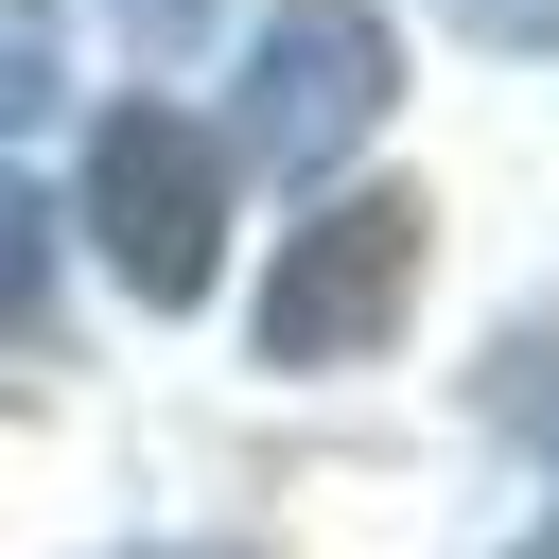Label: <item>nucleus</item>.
Wrapping results in <instances>:
<instances>
[{"label":"nucleus","mask_w":559,"mask_h":559,"mask_svg":"<svg viewBox=\"0 0 559 559\" xmlns=\"http://www.w3.org/2000/svg\"><path fill=\"white\" fill-rule=\"evenodd\" d=\"M542 559H559V542H542Z\"/></svg>","instance_id":"nucleus-8"},{"label":"nucleus","mask_w":559,"mask_h":559,"mask_svg":"<svg viewBox=\"0 0 559 559\" xmlns=\"http://www.w3.org/2000/svg\"><path fill=\"white\" fill-rule=\"evenodd\" d=\"M419 297V192H332L314 227H280V262H262V367H349V349H384V314Z\"/></svg>","instance_id":"nucleus-2"},{"label":"nucleus","mask_w":559,"mask_h":559,"mask_svg":"<svg viewBox=\"0 0 559 559\" xmlns=\"http://www.w3.org/2000/svg\"><path fill=\"white\" fill-rule=\"evenodd\" d=\"M384 0H280L262 35H245V105H227V140L262 157V175H332L367 122H384Z\"/></svg>","instance_id":"nucleus-3"},{"label":"nucleus","mask_w":559,"mask_h":559,"mask_svg":"<svg viewBox=\"0 0 559 559\" xmlns=\"http://www.w3.org/2000/svg\"><path fill=\"white\" fill-rule=\"evenodd\" d=\"M87 227H105V262H122L140 314H192L210 262H227V140H210L192 105H105V140H87Z\"/></svg>","instance_id":"nucleus-1"},{"label":"nucleus","mask_w":559,"mask_h":559,"mask_svg":"<svg viewBox=\"0 0 559 559\" xmlns=\"http://www.w3.org/2000/svg\"><path fill=\"white\" fill-rule=\"evenodd\" d=\"M454 35H489V52H559V0H437Z\"/></svg>","instance_id":"nucleus-7"},{"label":"nucleus","mask_w":559,"mask_h":559,"mask_svg":"<svg viewBox=\"0 0 559 559\" xmlns=\"http://www.w3.org/2000/svg\"><path fill=\"white\" fill-rule=\"evenodd\" d=\"M52 87H70V17L52 0H0V140L52 122Z\"/></svg>","instance_id":"nucleus-4"},{"label":"nucleus","mask_w":559,"mask_h":559,"mask_svg":"<svg viewBox=\"0 0 559 559\" xmlns=\"http://www.w3.org/2000/svg\"><path fill=\"white\" fill-rule=\"evenodd\" d=\"M105 17H122V52H140V70H192L227 0H105Z\"/></svg>","instance_id":"nucleus-6"},{"label":"nucleus","mask_w":559,"mask_h":559,"mask_svg":"<svg viewBox=\"0 0 559 559\" xmlns=\"http://www.w3.org/2000/svg\"><path fill=\"white\" fill-rule=\"evenodd\" d=\"M35 280H52V210L0 175V332H35Z\"/></svg>","instance_id":"nucleus-5"}]
</instances>
